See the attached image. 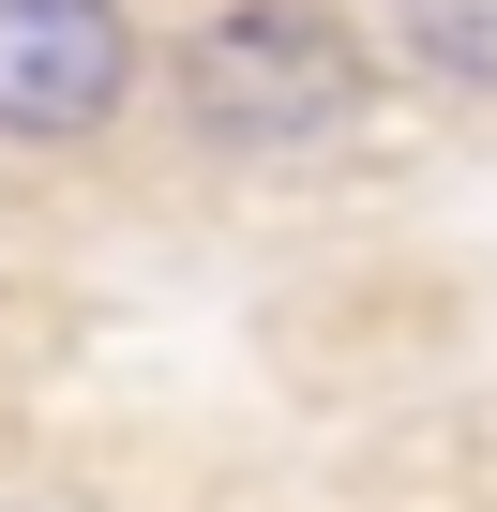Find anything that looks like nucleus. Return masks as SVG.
Segmentation results:
<instances>
[{
    "instance_id": "7ed1b4c3",
    "label": "nucleus",
    "mask_w": 497,
    "mask_h": 512,
    "mask_svg": "<svg viewBox=\"0 0 497 512\" xmlns=\"http://www.w3.org/2000/svg\"><path fill=\"white\" fill-rule=\"evenodd\" d=\"M392 46L437 91H497V0H392Z\"/></svg>"
},
{
    "instance_id": "f257e3e1",
    "label": "nucleus",
    "mask_w": 497,
    "mask_h": 512,
    "mask_svg": "<svg viewBox=\"0 0 497 512\" xmlns=\"http://www.w3.org/2000/svg\"><path fill=\"white\" fill-rule=\"evenodd\" d=\"M166 91L211 151H332L362 106H377V46L332 16V0H211V16L166 46Z\"/></svg>"
},
{
    "instance_id": "f03ea898",
    "label": "nucleus",
    "mask_w": 497,
    "mask_h": 512,
    "mask_svg": "<svg viewBox=\"0 0 497 512\" xmlns=\"http://www.w3.org/2000/svg\"><path fill=\"white\" fill-rule=\"evenodd\" d=\"M136 106L121 0H0V151H76Z\"/></svg>"
}]
</instances>
